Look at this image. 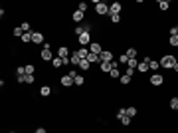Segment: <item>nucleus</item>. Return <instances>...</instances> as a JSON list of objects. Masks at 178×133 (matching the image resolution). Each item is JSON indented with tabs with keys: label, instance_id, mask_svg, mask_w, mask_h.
Instances as JSON below:
<instances>
[{
	"label": "nucleus",
	"instance_id": "1",
	"mask_svg": "<svg viewBox=\"0 0 178 133\" xmlns=\"http://www.w3.org/2000/svg\"><path fill=\"white\" fill-rule=\"evenodd\" d=\"M176 62L178 60L172 56V54H166V56H162V60H160V68H162V70H172Z\"/></svg>",
	"mask_w": 178,
	"mask_h": 133
},
{
	"label": "nucleus",
	"instance_id": "2",
	"mask_svg": "<svg viewBox=\"0 0 178 133\" xmlns=\"http://www.w3.org/2000/svg\"><path fill=\"white\" fill-rule=\"evenodd\" d=\"M95 12H97L99 16H105V14H109V4H105V2H95Z\"/></svg>",
	"mask_w": 178,
	"mask_h": 133
},
{
	"label": "nucleus",
	"instance_id": "3",
	"mask_svg": "<svg viewBox=\"0 0 178 133\" xmlns=\"http://www.w3.org/2000/svg\"><path fill=\"white\" fill-rule=\"evenodd\" d=\"M121 10H123V4H121V2H113V4H109V14H111V16L121 14Z\"/></svg>",
	"mask_w": 178,
	"mask_h": 133
},
{
	"label": "nucleus",
	"instance_id": "4",
	"mask_svg": "<svg viewBox=\"0 0 178 133\" xmlns=\"http://www.w3.org/2000/svg\"><path fill=\"white\" fill-rule=\"evenodd\" d=\"M34 81H36V76H30V74H26V76H20V78H18V84H26V86H32Z\"/></svg>",
	"mask_w": 178,
	"mask_h": 133
},
{
	"label": "nucleus",
	"instance_id": "5",
	"mask_svg": "<svg viewBox=\"0 0 178 133\" xmlns=\"http://www.w3.org/2000/svg\"><path fill=\"white\" fill-rule=\"evenodd\" d=\"M40 56H42V60L44 62H50V60H54V54H52V50L50 48H42V52H40Z\"/></svg>",
	"mask_w": 178,
	"mask_h": 133
},
{
	"label": "nucleus",
	"instance_id": "6",
	"mask_svg": "<svg viewBox=\"0 0 178 133\" xmlns=\"http://www.w3.org/2000/svg\"><path fill=\"white\" fill-rule=\"evenodd\" d=\"M77 40H79V44H81L83 48H85V46H89V44H91V32H83Z\"/></svg>",
	"mask_w": 178,
	"mask_h": 133
},
{
	"label": "nucleus",
	"instance_id": "7",
	"mask_svg": "<svg viewBox=\"0 0 178 133\" xmlns=\"http://www.w3.org/2000/svg\"><path fill=\"white\" fill-rule=\"evenodd\" d=\"M164 84V78L160 74H152L150 76V86H162Z\"/></svg>",
	"mask_w": 178,
	"mask_h": 133
},
{
	"label": "nucleus",
	"instance_id": "8",
	"mask_svg": "<svg viewBox=\"0 0 178 133\" xmlns=\"http://www.w3.org/2000/svg\"><path fill=\"white\" fill-rule=\"evenodd\" d=\"M57 56L61 58V60H69V48H66V46H61V48H57Z\"/></svg>",
	"mask_w": 178,
	"mask_h": 133
},
{
	"label": "nucleus",
	"instance_id": "9",
	"mask_svg": "<svg viewBox=\"0 0 178 133\" xmlns=\"http://www.w3.org/2000/svg\"><path fill=\"white\" fill-rule=\"evenodd\" d=\"M89 52H91V54H101V52H103V46H101L99 42H91V44H89Z\"/></svg>",
	"mask_w": 178,
	"mask_h": 133
},
{
	"label": "nucleus",
	"instance_id": "10",
	"mask_svg": "<svg viewBox=\"0 0 178 133\" xmlns=\"http://www.w3.org/2000/svg\"><path fill=\"white\" fill-rule=\"evenodd\" d=\"M99 60H101V62H113V52H109V50H103V52L99 54Z\"/></svg>",
	"mask_w": 178,
	"mask_h": 133
},
{
	"label": "nucleus",
	"instance_id": "11",
	"mask_svg": "<svg viewBox=\"0 0 178 133\" xmlns=\"http://www.w3.org/2000/svg\"><path fill=\"white\" fill-rule=\"evenodd\" d=\"M32 42L34 44H42L44 46V34L42 32H32Z\"/></svg>",
	"mask_w": 178,
	"mask_h": 133
},
{
	"label": "nucleus",
	"instance_id": "12",
	"mask_svg": "<svg viewBox=\"0 0 178 133\" xmlns=\"http://www.w3.org/2000/svg\"><path fill=\"white\" fill-rule=\"evenodd\" d=\"M61 86H63V87H69V86H75V81H73V78H71V76H63V78H61Z\"/></svg>",
	"mask_w": 178,
	"mask_h": 133
},
{
	"label": "nucleus",
	"instance_id": "13",
	"mask_svg": "<svg viewBox=\"0 0 178 133\" xmlns=\"http://www.w3.org/2000/svg\"><path fill=\"white\" fill-rule=\"evenodd\" d=\"M85 60H87L89 64H97V62L101 64V60H99V54H91V52H89V56L85 58Z\"/></svg>",
	"mask_w": 178,
	"mask_h": 133
},
{
	"label": "nucleus",
	"instance_id": "14",
	"mask_svg": "<svg viewBox=\"0 0 178 133\" xmlns=\"http://www.w3.org/2000/svg\"><path fill=\"white\" fill-rule=\"evenodd\" d=\"M75 54H77V56H79L81 60H85V58L89 56V48H83V46H81V48H79V50H77Z\"/></svg>",
	"mask_w": 178,
	"mask_h": 133
},
{
	"label": "nucleus",
	"instance_id": "15",
	"mask_svg": "<svg viewBox=\"0 0 178 133\" xmlns=\"http://www.w3.org/2000/svg\"><path fill=\"white\" fill-rule=\"evenodd\" d=\"M79 62H81V58L79 56H77V54H71V56H69V64H71V66H79Z\"/></svg>",
	"mask_w": 178,
	"mask_h": 133
},
{
	"label": "nucleus",
	"instance_id": "16",
	"mask_svg": "<svg viewBox=\"0 0 178 133\" xmlns=\"http://www.w3.org/2000/svg\"><path fill=\"white\" fill-rule=\"evenodd\" d=\"M109 76H111L113 80H117V78H121V70H119V66H117V68H111V71H109Z\"/></svg>",
	"mask_w": 178,
	"mask_h": 133
},
{
	"label": "nucleus",
	"instance_id": "17",
	"mask_svg": "<svg viewBox=\"0 0 178 133\" xmlns=\"http://www.w3.org/2000/svg\"><path fill=\"white\" fill-rule=\"evenodd\" d=\"M71 20H73V22H81V20H83V12H79V10H75L73 14H71Z\"/></svg>",
	"mask_w": 178,
	"mask_h": 133
},
{
	"label": "nucleus",
	"instance_id": "18",
	"mask_svg": "<svg viewBox=\"0 0 178 133\" xmlns=\"http://www.w3.org/2000/svg\"><path fill=\"white\" fill-rule=\"evenodd\" d=\"M50 93H52V87H50V86H42V87H40V95H44V97H48Z\"/></svg>",
	"mask_w": 178,
	"mask_h": 133
},
{
	"label": "nucleus",
	"instance_id": "19",
	"mask_svg": "<svg viewBox=\"0 0 178 133\" xmlns=\"http://www.w3.org/2000/svg\"><path fill=\"white\" fill-rule=\"evenodd\" d=\"M99 70L109 74V71H111V62H101V64H99Z\"/></svg>",
	"mask_w": 178,
	"mask_h": 133
},
{
	"label": "nucleus",
	"instance_id": "20",
	"mask_svg": "<svg viewBox=\"0 0 178 133\" xmlns=\"http://www.w3.org/2000/svg\"><path fill=\"white\" fill-rule=\"evenodd\" d=\"M125 54H127V58H129V60H133V58H137V54H139V52H137V48H129Z\"/></svg>",
	"mask_w": 178,
	"mask_h": 133
},
{
	"label": "nucleus",
	"instance_id": "21",
	"mask_svg": "<svg viewBox=\"0 0 178 133\" xmlns=\"http://www.w3.org/2000/svg\"><path fill=\"white\" fill-rule=\"evenodd\" d=\"M52 66H54V68H61V66H63V60H61L60 56H56V58L52 60Z\"/></svg>",
	"mask_w": 178,
	"mask_h": 133
},
{
	"label": "nucleus",
	"instance_id": "22",
	"mask_svg": "<svg viewBox=\"0 0 178 133\" xmlns=\"http://www.w3.org/2000/svg\"><path fill=\"white\" fill-rule=\"evenodd\" d=\"M79 70H83V71L91 70V64H89L87 60H81V62H79Z\"/></svg>",
	"mask_w": 178,
	"mask_h": 133
},
{
	"label": "nucleus",
	"instance_id": "23",
	"mask_svg": "<svg viewBox=\"0 0 178 133\" xmlns=\"http://www.w3.org/2000/svg\"><path fill=\"white\" fill-rule=\"evenodd\" d=\"M158 8L162 10V12H164V10H168L170 8V2H168V0H160V2H158Z\"/></svg>",
	"mask_w": 178,
	"mask_h": 133
},
{
	"label": "nucleus",
	"instance_id": "24",
	"mask_svg": "<svg viewBox=\"0 0 178 133\" xmlns=\"http://www.w3.org/2000/svg\"><path fill=\"white\" fill-rule=\"evenodd\" d=\"M20 40H22L24 44H28V42H32V32H24V36H22V38H20Z\"/></svg>",
	"mask_w": 178,
	"mask_h": 133
},
{
	"label": "nucleus",
	"instance_id": "25",
	"mask_svg": "<svg viewBox=\"0 0 178 133\" xmlns=\"http://www.w3.org/2000/svg\"><path fill=\"white\" fill-rule=\"evenodd\" d=\"M137 66H139V60H137V58L129 60V64H127V68H131V70H137Z\"/></svg>",
	"mask_w": 178,
	"mask_h": 133
},
{
	"label": "nucleus",
	"instance_id": "26",
	"mask_svg": "<svg viewBox=\"0 0 178 133\" xmlns=\"http://www.w3.org/2000/svg\"><path fill=\"white\" fill-rule=\"evenodd\" d=\"M24 68H26V74H30V76L36 74V66H34V64H28V66H24Z\"/></svg>",
	"mask_w": 178,
	"mask_h": 133
},
{
	"label": "nucleus",
	"instance_id": "27",
	"mask_svg": "<svg viewBox=\"0 0 178 133\" xmlns=\"http://www.w3.org/2000/svg\"><path fill=\"white\" fill-rule=\"evenodd\" d=\"M170 109H174V111H178V97H172V100H170Z\"/></svg>",
	"mask_w": 178,
	"mask_h": 133
},
{
	"label": "nucleus",
	"instance_id": "28",
	"mask_svg": "<svg viewBox=\"0 0 178 133\" xmlns=\"http://www.w3.org/2000/svg\"><path fill=\"white\" fill-rule=\"evenodd\" d=\"M127 115H129V117H135V115H137V107H133V105H131V107H127Z\"/></svg>",
	"mask_w": 178,
	"mask_h": 133
},
{
	"label": "nucleus",
	"instance_id": "29",
	"mask_svg": "<svg viewBox=\"0 0 178 133\" xmlns=\"http://www.w3.org/2000/svg\"><path fill=\"white\" fill-rule=\"evenodd\" d=\"M158 68H160V62H155V60L149 62V70H158Z\"/></svg>",
	"mask_w": 178,
	"mask_h": 133
},
{
	"label": "nucleus",
	"instance_id": "30",
	"mask_svg": "<svg viewBox=\"0 0 178 133\" xmlns=\"http://www.w3.org/2000/svg\"><path fill=\"white\" fill-rule=\"evenodd\" d=\"M121 84H123V86H129V84H131V76H127V74H125V76H121Z\"/></svg>",
	"mask_w": 178,
	"mask_h": 133
},
{
	"label": "nucleus",
	"instance_id": "31",
	"mask_svg": "<svg viewBox=\"0 0 178 133\" xmlns=\"http://www.w3.org/2000/svg\"><path fill=\"white\" fill-rule=\"evenodd\" d=\"M14 36H16V38H22V36H24V30H22V26L14 28Z\"/></svg>",
	"mask_w": 178,
	"mask_h": 133
},
{
	"label": "nucleus",
	"instance_id": "32",
	"mask_svg": "<svg viewBox=\"0 0 178 133\" xmlns=\"http://www.w3.org/2000/svg\"><path fill=\"white\" fill-rule=\"evenodd\" d=\"M168 44H170V46H172V48H176V46H178V36H170Z\"/></svg>",
	"mask_w": 178,
	"mask_h": 133
},
{
	"label": "nucleus",
	"instance_id": "33",
	"mask_svg": "<svg viewBox=\"0 0 178 133\" xmlns=\"http://www.w3.org/2000/svg\"><path fill=\"white\" fill-rule=\"evenodd\" d=\"M121 123L125 125V127H129V125H131V117H129V115H125V117H121Z\"/></svg>",
	"mask_w": 178,
	"mask_h": 133
},
{
	"label": "nucleus",
	"instance_id": "34",
	"mask_svg": "<svg viewBox=\"0 0 178 133\" xmlns=\"http://www.w3.org/2000/svg\"><path fill=\"white\" fill-rule=\"evenodd\" d=\"M73 32L77 34V36H81V34H83L85 30H83V26H81V24H77V26H75V30H73Z\"/></svg>",
	"mask_w": 178,
	"mask_h": 133
},
{
	"label": "nucleus",
	"instance_id": "35",
	"mask_svg": "<svg viewBox=\"0 0 178 133\" xmlns=\"http://www.w3.org/2000/svg\"><path fill=\"white\" fill-rule=\"evenodd\" d=\"M75 86H83V84H85V80H83V76H77V78H75Z\"/></svg>",
	"mask_w": 178,
	"mask_h": 133
},
{
	"label": "nucleus",
	"instance_id": "36",
	"mask_svg": "<svg viewBox=\"0 0 178 133\" xmlns=\"http://www.w3.org/2000/svg\"><path fill=\"white\" fill-rule=\"evenodd\" d=\"M119 64H129V58H127V54H121V56H119Z\"/></svg>",
	"mask_w": 178,
	"mask_h": 133
},
{
	"label": "nucleus",
	"instance_id": "37",
	"mask_svg": "<svg viewBox=\"0 0 178 133\" xmlns=\"http://www.w3.org/2000/svg\"><path fill=\"white\" fill-rule=\"evenodd\" d=\"M125 115H127V109H125V107L117 109V117H119V119H121V117H125Z\"/></svg>",
	"mask_w": 178,
	"mask_h": 133
},
{
	"label": "nucleus",
	"instance_id": "38",
	"mask_svg": "<svg viewBox=\"0 0 178 133\" xmlns=\"http://www.w3.org/2000/svg\"><path fill=\"white\" fill-rule=\"evenodd\" d=\"M111 22H113V24H119V22H121V14H115V16H111Z\"/></svg>",
	"mask_w": 178,
	"mask_h": 133
},
{
	"label": "nucleus",
	"instance_id": "39",
	"mask_svg": "<svg viewBox=\"0 0 178 133\" xmlns=\"http://www.w3.org/2000/svg\"><path fill=\"white\" fill-rule=\"evenodd\" d=\"M16 74H18V78H20V76H26V68H22V66H20L18 70H16Z\"/></svg>",
	"mask_w": 178,
	"mask_h": 133
},
{
	"label": "nucleus",
	"instance_id": "40",
	"mask_svg": "<svg viewBox=\"0 0 178 133\" xmlns=\"http://www.w3.org/2000/svg\"><path fill=\"white\" fill-rule=\"evenodd\" d=\"M81 26H83V30H85V32H91V24H89V22H83Z\"/></svg>",
	"mask_w": 178,
	"mask_h": 133
},
{
	"label": "nucleus",
	"instance_id": "41",
	"mask_svg": "<svg viewBox=\"0 0 178 133\" xmlns=\"http://www.w3.org/2000/svg\"><path fill=\"white\" fill-rule=\"evenodd\" d=\"M170 36H178V26H172V28H170Z\"/></svg>",
	"mask_w": 178,
	"mask_h": 133
},
{
	"label": "nucleus",
	"instance_id": "42",
	"mask_svg": "<svg viewBox=\"0 0 178 133\" xmlns=\"http://www.w3.org/2000/svg\"><path fill=\"white\" fill-rule=\"evenodd\" d=\"M77 10H79V12H83V14H85V10H87V4H85V2H81V4H79V8H77Z\"/></svg>",
	"mask_w": 178,
	"mask_h": 133
},
{
	"label": "nucleus",
	"instance_id": "43",
	"mask_svg": "<svg viewBox=\"0 0 178 133\" xmlns=\"http://www.w3.org/2000/svg\"><path fill=\"white\" fill-rule=\"evenodd\" d=\"M22 30H24V32H30V24L28 22H22Z\"/></svg>",
	"mask_w": 178,
	"mask_h": 133
},
{
	"label": "nucleus",
	"instance_id": "44",
	"mask_svg": "<svg viewBox=\"0 0 178 133\" xmlns=\"http://www.w3.org/2000/svg\"><path fill=\"white\" fill-rule=\"evenodd\" d=\"M125 74H127V76H135V70H131V68H127V70H125Z\"/></svg>",
	"mask_w": 178,
	"mask_h": 133
},
{
	"label": "nucleus",
	"instance_id": "45",
	"mask_svg": "<svg viewBox=\"0 0 178 133\" xmlns=\"http://www.w3.org/2000/svg\"><path fill=\"white\" fill-rule=\"evenodd\" d=\"M34 133H48V131H46V129H44V127H38V129H36V131H34Z\"/></svg>",
	"mask_w": 178,
	"mask_h": 133
},
{
	"label": "nucleus",
	"instance_id": "46",
	"mask_svg": "<svg viewBox=\"0 0 178 133\" xmlns=\"http://www.w3.org/2000/svg\"><path fill=\"white\" fill-rule=\"evenodd\" d=\"M172 70H174V71H178V62L174 64V68H172Z\"/></svg>",
	"mask_w": 178,
	"mask_h": 133
},
{
	"label": "nucleus",
	"instance_id": "47",
	"mask_svg": "<svg viewBox=\"0 0 178 133\" xmlns=\"http://www.w3.org/2000/svg\"><path fill=\"white\" fill-rule=\"evenodd\" d=\"M10 133H16V131H10Z\"/></svg>",
	"mask_w": 178,
	"mask_h": 133
}]
</instances>
